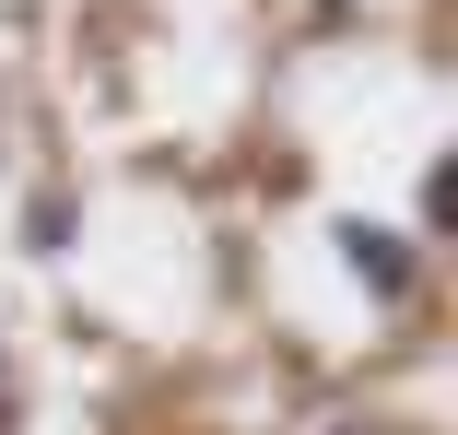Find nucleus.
<instances>
[{
  "label": "nucleus",
  "mask_w": 458,
  "mask_h": 435,
  "mask_svg": "<svg viewBox=\"0 0 458 435\" xmlns=\"http://www.w3.org/2000/svg\"><path fill=\"white\" fill-rule=\"evenodd\" d=\"M0 377H13V365H0Z\"/></svg>",
  "instance_id": "obj_3"
},
{
  "label": "nucleus",
  "mask_w": 458,
  "mask_h": 435,
  "mask_svg": "<svg viewBox=\"0 0 458 435\" xmlns=\"http://www.w3.org/2000/svg\"><path fill=\"white\" fill-rule=\"evenodd\" d=\"M329 435H364V423H329Z\"/></svg>",
  "instance_id": "obj_2"
},
{
  "label": "nucleus",
  "mask_w": 458,
  "mask_h": 435,
  "mask_svg": "<svg viewBox=\"0 0 458 435\" xmlns=\"http://www.w3.org/2000/svg\"><path fill=\"white\" fill-rule=\"evenodd\" d=\"M341 247H352V271L377 283V294H411V235H377V224H341Z\"/></svg>",
  "instance_id": "obj_1"
}]
</instances>
